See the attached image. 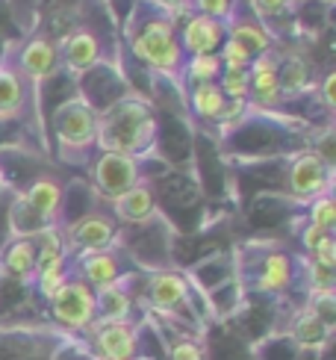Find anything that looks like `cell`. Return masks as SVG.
I'll list each match as a JSON object with an SVG mask.
<instances>
[{
	"mask_svg": "<svg viewBox=\"0 0 336 360\" xmlns=\"http://www.w3.org/2000/svg\"><path fill=\"white\" fill-rule=\"evenodd\" d=\"M21 98H24V92H21V80L15 77L12 71H4V68H0V118H9V115L18 112Z\"/></svg>",
	"mask_w": 336,
	"mask_h": 360,
	"instance_id": "22",
	"label": "cell"
},
{
	"mask_svg": "<svg viewBox=\"0 0 336 360\" xmlns=\"http://www.w3.org/2000/svg\"><path fill=\"white\" fill-rule=\"evenodd\" d=\"M310 313L322 319L328 328H333V322H336V298H333V290L313 292V298H310Z\"/></svg>",
	"mask_w": 336,
	"mask_h": 360,
	"instance_id": "27",
	"label": "cell"
},
{
	"mask_svg": "<svg viewBox=\"0 0 336 360\" xmlns=\"http://www.w3.org/2000/svg\"><path fill=\"white\" fill-rule=\"evenodd\" d=\"M221 39H224L221 21H212L207 15H195V18L186 21V30H183V41H186V48L195 56L212 53L221 44Z\"/></svg>",
	"mask_w": 336,
	"mask_h": 360,
	"instance_id": "11",
	"label": "cell"
},
{
	"mask_svg": "<svg viewBox=\"0 0 336 360\" xmlns=\"http://www.w3.org/2000/svg\"><path fill=\"white\" fill-rule=\"evenodd\" d=\"M236 44H242L248 53H263L269 48V36L266 30H259L254 24H236L233 27V36H231Z\"/></svg>",
	"mask_w": 336,
	"mask_h": 360,
	"instance_id": "23",
	"label": "cell"
},
{
	"mask_svg": "<svg viewBox=\"0 0 336 360\" xmlns=\"http://www.w3.org/2000/svg\"><path fill=\"white\" fill-rule=\"evenodd\" d=\"M24 201L39 219H56L59 210H63V186H59L56 180H48V177L36 180V184L30 186Z\"/></svg>",
	"mask_w": 336,
	"mask_h": 360,
	"instance_id": "16",
	"label": "cell"
},
{
	"mask_svg": "<svg viewBox=\"0 0 336 360\" xmlns=\"http://www.w3.org/2000/svg\"><path fill=\"white\" fill-rule=\"evenodd\" d=\"M219 89H221V95H231V98L242 101L248 95V71H227Z\"/></svg>",
	"mask_w": 336,
	"mask_h": 360,
	"instance_id": "30",
	"label": "cell"
},
{
	"mask_svg": "<svg viewBox=\"0 0 336 360\" xmlns=\"http://www.w3.org/2000/svg\"><path fill=\"white\" fill-rule=\"evenodd\" d=\"M51 313L59 325L74 331H89L95 325V290L80 278H68L51 295Z\"/></svg>",
	"mask_w": 336,
	"mask_h": 360,
	"instance_id": "2",
	"label": "cell"
},
{
	"mask_svg": "<svg viewBox=\"0 0 336 360\" xmlns=\"http://www.w3.org/2000/svg\"><path fill=\"white\" fill-rule=\"evenodd\" d=\"M257 4H259V12L263 15H278V12L286 9L289 0H257Z\"/></svg>",
	"mask_w": 336,
	"mask_h": 360,
	"instance_id": "35",
	"label": "cell"
},
{
	"mask_svg": "<svg viewBox=\"0 0 336 360\" xmlns=\"http://www.w3.org/2000/svg\"><path fill=\"white\" fill-rule=\"evenodd\" d=\"M154 136V115L142 101L127 98L110 107L95 124V139L106 154L136 157Z\"/></svg>",
	"mask_w": 336,
	"mask_h": 360,
	"instance_id": "1",
	"label": "cell"
},
{
	"mask_svg": "<svg viewBox=\"0 0 336 360\" xmlns=\"http://www.w3.org/2000/svg\"><path fill=\"white\" fill-rule=\"evenodd\" d=\"M133 302L124 292V281L95 290V322H130Z\"/></svg>",
	"mask_w": 336,
	"mask_h": 360,
	"instance_id": "10",
	"label": "cell"
},
{
	"mask_svg": "<svg viewBox=\"0 0 336 360\" xmlns=\"http://www.w3.org/2000/svg\"><path fill=\"white\" fill-rule=\"evenodd\" d=\"M195 4H198V9H201V15H207V18H212V21L227 18L231 9H233V0H195Z\"/></svg>",
	"mask_w": 336,
	"mask_h": 360,
	"instance_id": "33",
	"label": "cell"
},
{
	"mask_svg": "<svg viewBox=\"0 0 336 360\" xmlns=\"http://www.w3.org/2000/svg\"><path fill=\"white\" fill-rule=\"evenodd\" d=\"M278 80H280V89H286V92H298V89L307 86V65L301 59H289L286 71L278 74Z\"/></svg>",
	"mask_w": 336,
	"mask_h": 360,
	"instance_id": "29",
	"label": "cell"
},
{
	"mask_svg": "<svg viewBox=\"0 0 336 360\" xmlns=\"http://www.w3.org/2000/svg\"><path fill=\"white\" fill-rule=\"evenodd\" d=\"M103 360H139V331L133 322H95L89 328Z\"/></svg>",
	"mask_w": 336,
	"mask_h": 360,
	"instance_id": "4",
	"label": "cell"
},
{
	"mask_svg": "<svg viewBox=\"0 0 336 360\" xmlns=\"http://www.w3.org/2000/svg\"><path fill=\"white\" fill-rule=\"evenodd\" d=\"M219 56H212V53H201V56H192V63H189V74H192V80L198 83H212L219 77Z\"/></svg>",
	"mask_w": 336,
	"mask_h": 360,
	"instance_id": "25",
	"label": "cell"
},
{
	"mask_svg": "<svg viewBox=\"0 0 336 360\" xmlns=\"http://www.w3.org/2000/svg\"><path fill=\"white\" fill-rule=\"evenodd\" d=\"M248 89H254V98H257V103H263V107L278 103L280 80H278V63H274L271 56H259L254 63V68L248 71Z\"/></svg>",
	"mask_w": 336,
	"mask_h": 360,
	"instance_id": "14",
	"label": "cell"
},
{
	"mask_svg": "<svg viewBox=\"0 0 336 360\" xmlns=\"http://www.w3.org/2000/svg\"><path fill=\"white\" fill-rule=\"evenodd\" d=\"M310 254H313V263L325 266V269H333L336 266V243H333V236L330 233L322 236V239H318V245Z\"/></svg>",
	"mask_w": 336,
	"mask_h": 360,
	"instance_id": "32",
	"label": "cell"
},
{
	"mask_svg": "<svg viewBox=\"0 0 336 360\" xmlns=\"http://www.w3.org/2000/svg\"><path fill=\"white\" fill-rule=\"evenodd\" d=\"M322 236H328V231H318V228H313V224H310V228L304 231V245H307V251H313Z\"/></svg>",
	"mask_w": 336,
	"mask_h": 360,
	"instance_id": "36",
	"label": "cell"
},
{
	"mask_svg": "<svg viewBox=\"0 0 336 360\" xmlns=\"http://www.w3.org/2000/svg\"><path fill=\"white\" fill-rule=\"evenodd\" d=\"M112 239H115V221L110 216L95 213V216H86L68 228V243L86 254L89 251H106V245H110Z\"/></svg>",
	"mask_w": 336,
	"mask_h": 360,
	"instance_id": "8",
	"label": "cell"
},
{
	"mask_svg": "<svg viewBox=\"0 0 336 360\" xmlns=\"http://www.w3.org/2000/svg\"><path fill=\"white\" fill-rule=\"evenodd\" d=\"M68 281V272H65V263L63 266H51V269H41V272H36V283H39V292L51 302V295L63 287V283Z\"/></svg>",
	"mask_w": 336,
	"mask_h": 360,
	"instance_id": "26",
	"label": "cell"
},
{
	"mask_svg": "<svg viewBox=\"0 0 336 360\" xmlns=\"http://www.w3.org/2000/svg\"><path fill=\"white\" fill-rule=\"evenodd\" d=\"M168 360H207V349L195 340H177L168 349Z\"/></svg>",
	"mask_w": 336,
	"mask_h": 360,
	"instance_id": "31",
	"label": "cell"
},
{
	"mask_svg": "<svg viewBox=\"0 0 336 360\" xmlns=\"http://www.w3.org/2000/svg\"><path fill=\"white\" fill-rule=\"evenodd\" d=\"M219 63H224L227 71H248L251 53L242 48V44H236V41L231 39V41H224V51H221V56H219Z\"/></svg>",
	"mask_w": 336,
	"mask_h": 360,
	"instance_id": "28",
	"label": "cell"
},
{
	"mask_svg": "<svg viewBox=\"0 0 336 360\" xmlns=\"http://www.w3.org/2000/svg\"><path fill=\"white\" fill-rule=\"evenodd\" d=\"M133 51L154 68H174L180 63V48L174 39V27L168 21H150L133 41Z\"/></svg>",
	"mask_w": 336,
	"mask_h": 360,
	"instance_id": "3",
	"label": "cell"
},
{
	"mask_svg": "<svg viewBox=\"0 0 336 360\" xmlns=\"http://www.w3.org/2000/svg\"><path fill=\"white\" fill-rule=\"evenodd\" d=\"M21 68H24V74H30V77H48V74L56 68V51L41 39L30 41L21 53Z\"/></svg>",
	"mask_w": 336,
	"mask_h": 360,
	"instance_id": "18",
	"label": "cell"
},
{
	"mask_svg": "<svg viewBox=\"0 0 336 360\" xmlns=\"http://www.w3.org/2000/svg\"><path fill=\"white\" fill-rule=\"evenodd\" d=\"M292 337L304 349H322L325 342L330 340V328L318 316H313L310 310H304L301 316L295 319V325H292Z\"/></svg>",
	"mask_w": 336,
	"mask_h": 360,
	"instance_id": "19",
	"label": "cell"
},
{
	"mask_svg": "<svg viewBox=\"0 0 336 360\" xmlns=\"http://www.w3.org/2000/svg\"><path fill=\"white\" fill-rule=\"evenodd\" d=\"M95 124H98L95 112L77 101H68L65 107L56 112V130L65 145H80V148L89 145L95 139Z\"/></svg>",
	"mask_w": 336,
	"mask_h": 360,
	"instance_id": "7",
	"label": "cell"
},
{
	"mask_svg": "<svg viewBox=\"0 0 336 360\" xmlns=\"http://www.w3.org/2000/svg\"><path fill=\"white\" fill-rule=\"evenodd\" d=\"M286 186L295 198H318V195H330V166L318 154H304L292 162L286 177Z\"/></svg>",
	"mask_w": 336,
	"mask_h": 360,
	"instance_id": "6",
	"label": "cell"
},
{
	"mask_svg": "<svg viewBox=\"0 0 336 360\" xmlns=\"http://www.w3.org/2000/svg\"><path fill=\"white\" fill-rule=\"evenodd\" d=\"M0 272L15 281L36 278V243L33 239H15L0 260Z\"/></svg>",
	"mask_w": 336,
	"mask_h": 360,
	"instance_id": "15",
	"label": "cell"
},
{
	"mask_svg": "<svg viewBox=\"0 0 336 360\" xmlns=\"http://www.w3.org/2000/svg\"><path fill=\"white\" fill-rule=\"evenodd\" d=\"M310 224L318 231H333V224H336V204L330 195H318V198H313L310 204Z\"/></svg>",
	"mask_w": 336,
	"mask_h": 360,
	"instance_id": "24",
	"label": "cell"
},
{
	"mask_svg": "<svg viewBox=\"0 0 336 360\" xmlns=\"http://www.w3.org/2000/svg\"><path fill=\"white\" fill-rule=\"evenodd\" d=\"M192 107L201 118H221L227 103H224V95L216 83H198L192 92Z\"/></svg>",
	"mask_w": 336,
	"mask_h": 360,
	"instance_id": "20",
	"label": "cell"
},
{
	"mask_svg": "<svg viewBox=\"0 0 336 360\" xmlns=\"http://www.w3.org/2000/svg\"><path fill=\"white\" fill-rule=\"evenodd\" d=\"M310 283H313V292L333 290V269H325V266H318V263H310Z\"/></svg>",
	"mask_w": 336,
	"mask_h": 360,
	"instance_id": "34",
	"label": "cell"
},
{
	"mask_svg": "<svg viewBox=\"0 0 336 360\" xmlns=\"http://www.w3.org/2000/svg\"><path fill=\"white\" fill-rule=\"evenodd\" d=\"M165 6H172V9H186V0H162Z\"/></svg>",
	"mask_w": 336,
	"mask_h": 360,
	"instance_id": "38",
	"label": "cell"
},
{
	"mask_svg": "<svg viewBox=\"0 0 336 360\" xmlns=\"http://www.w3.org/2000/svg\"><path fill=\"white\" fill-rule=\"evenodd\" d=\"M112 204H115V219L118 221L139 224V221H148L150 213H154V192H150V186H145V184H136L124 195H118Z\"/></svg>",
	"mask_w": 336,
	"mask_h": 360,
	"instance_id": "13",
	"label": "cell"
},
{
	"mask_svg": "<svg viewBox=\"0 0 336 360\" xmlns=\"http://www.w3.org/2000/svg\"><path fill=\"white\" fill-rule=\"evenodd\" d=\"M333 83H336V77L330 74V77L325 80V103H328V107H333Z\"/></svg>",
	"mask_w": 336,
	"mask_h": 360,
	"instance_id": "37",
	"label": "cell"
},
{
	"mask_svg": "<svg viewBox=\"0 0 336 360\" xmlns=\"http://www.w3.org/2000/svg\"><path fill=\"white\" fill-rule=\"evenodd\" d=\"M95 184L106 198H118L127 189H133L139 184V162L136 157L127 154H101V160L95 162Z\"/></svg>",
	"mask_w": 336,
	"mask_h": 360,
	"instance_id": "5",
	"label": "cell"
},
{
	"mask_svg": "<svg viewBox=\"0 0 336 360\" xmlns=\"http://www.w3.org/2000/svg\"><path fill=\"white\" fill-rule=\"evenodd\" d=\"M80 281H86L91 290H101V287H110L121 278V266L118 257L110 251H89L83 254L80 260Z\"/></svg>",
	"mask_w": 336,
	"mask_h": 360,
	"instance_id": "12",
	"label": "cell"
},
{
	"mask_svg": "<svg viewBox=\"0 0 336 360\" xmlns=\"http://www.w3.org/2000/svg\"><path fill=\"white\" fill-rule=\"evenodd\" d=\"M289 281H292V260H289L286 254H269L257 275V290L280 292L289 287Z\"/></svg>",
	"mask_w": 336,
	"mask_h": 360,
	"instance_id": "17",
	"label": "cell"
},
{
	"mask_svg": "<svg viewBox=\"0 0 336 360\" xmlns=\"http://www.w3.org/2000/svg\"><path fill=\"white\" fill-rule=\"evenodd\" d=\"M148 295H150V304L157 310L172 313L189 298V283L177 272H160L148 281Z\"/></svg>",
	"mask_w": 336,
	"mask_h": 360,
	"instance_id": "9",
	"label": "cell"
},
{
	"mask_svg": "<svg viewBox=\"0 0 336 360\" xmlns=\"http://www.w3.org/2000/svg\"><path fill=\"white\" fill-rule=\"evenodd\" d=\"M65 56H68V65L77 68V71L95 65L98 63V39L91 33H74L68 41Z\"/></svg>",
	"mask_w": 336,
	"mask_h": 360,
	"instance_id": "21",
	"label": "cell"
}]
</instances>
